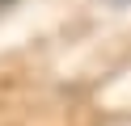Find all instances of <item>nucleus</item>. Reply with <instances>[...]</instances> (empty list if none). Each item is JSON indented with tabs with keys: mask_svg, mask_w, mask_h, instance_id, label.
I'll return each mask as SVG.
<instances>
[{
	"mask_svg": "<svg viewBox=\"0 0 131 126\" xmlns=\"http://www.w3.org/2000/svg\"><path fill=\"white\" fill-rule=\"evenodd\" d=\"M9 4H17V0H0V13H4V8H9Z\"/></svg>",
	"mask_w": 131,
	"mask_h": 126,
	"instance_id": "f257e3e1",
	"label": "nucleus"
},
{
	"mask_svg": "<svg viewBox=\"0 0 131 126\" xmlns=\"http://www.w3.org/2000/svg\"><path fill=\"white\" fill-rule=\"evenodd\" d=\"M114 4H118V0H114ZM123 4H127V0H123Z\"/></svg>",
	"mask_w": 131,
	"mask_h": 126,
	"instance_id": "f03ea898",
	"label": "nucleus"
}]
</instances>
